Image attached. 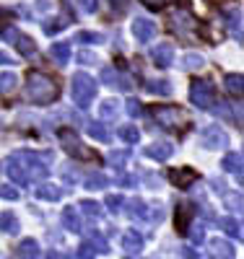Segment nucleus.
<instances>
[{
  "label": "nucleus",
  "instance_id": "obj_1",
  "mask_svg": "<svg viewBox=\"0 0 244 259\" xmlns=\"http://www.w3.org/2000/svg\"><path fill=\"white\" fill-rule=\"evenodd\" d=\"M24 94L31 104L37 106H50L60 99V85L52 75L47 73H39V70H31L26 75V85H24Z\"/></svg>",
  "mask_w": 244,
  "mask_h": 259
},
{
  "label": "nucleus",
  "instance_id": "obj_2",
  "mask_svg": "<svg viewBox=\"0 0 244 259\" xmlns=\"http://www.w3.org/2000/svg\"><path fill=\"white\" fill-rule=\"evenodd\" d=\"M96 91H99L96 78H91V75L83 73V70L73 75V80H71V96H73L78 109H86V106L96 99Z\"/></svg>",
  "mask_w": 244,
  "mask_h": 259
},
{
  "label": "nucleus",
  "instance_id": "obj_3",
  "mask_svg": "<svg viewBox=\"0 0 244 259\" xmlns=\"http://www.w3.org/2000/svg\"><path fill=\"white\" fill-rule=\"evenodd\" d=\"M190 101H192V106H197V109L211 112L213 106H216V94H213V85H211L208 80L195 78V80L190 83Z\"/></svg>",
  "mask_w": 244,
  "mask_h": 259
},
{
  "label": "nucleus",
  "instance_id": "obj_4",
  "mask_svg": "<svg viewBox=\"0 0 244 259\" xmlns=\"http://www.w3.org/2000/svg\"><path fill=\"white\" fill-rule=\"evenodd\" d=\"M153 119H156L159 124H164V127H169V130H180V127L187 124L185 109H182V106H174V104H169V106H153Z\"/></svg>",
  "mask_w": 244,
  "mask_h": 259
},
{
  "label": "nucleus",
  "instance_id": "obj_5",
  "mask_svg": "<svg viewBox=\"0 0 244 259\" xmlns=\"http://www.w3.org/2000/svg\"><path fill=\"white\" fill-rule=\"evenodd\" d=\"M200 143L205 150H226L229 148V135L221 124H208L200 135Z\"/></svg>",
  "mask_w": 244,
  "mask_h": 259
},
{
  "label": "nucleus",
  "instance_id": "obj_6",
  "mask_svg": "<svg viewBox=\"0 0 244 259\" xmlns=\"http://www.w3.org/2000/svg\"><path fill=\"white\" fill-rule=\"evenodd\" d=\"M99 80H101V85H109V89H117V91H130V89H132L130 78L122 75L117 68H112V65H104Z\"/></svg>",
  "mask_w": 244,
  "mask_h": 259
},
{
  "label": "nucleus",
  "instance_id": "obj_7",
  "mask_svg": "<svg viewBox=\"0 0 244 259\" xmlns=\"http://www.w3.org/2000/svg\"><path fill=\"white\" fill-rule=\"evenodd\" d=\"M169 182L177 187V189H190L197 179H200V174L192 168V166H180V168H169Z\"/></svg>",
  "mask_w": 244,
  "mask_h": 259
},
{
  "label": "nucleus",
  "instance_id": "obj_8",
  "mask_svg": "<svg viewBox=\"0 0 244 259\" xmlns=\"http://www.w3.org/2000/svg\"><path fill=\"white\" fill-rule=\"evenodd\" d=\"M3 171L11 177L13 184H18V187H26V184H29L26 171H24V166H21V161H18L16 156H8V158L3 161Z\"/></svg>",
  "mask_w": 244,
  "mask_h": 259
},
{
  "label": "nucleus",
  "instance_id": "obj_9",
  "mask_svg": "<svg viewBox=\"0 0 244 259\" xmlns=\"http://www.w3.org/2000/svg\"><path fill=\"white\" fill-rule=\"evenodd\" d=\"M143 156H146V158H153V161H159V163H164V161H169V158L174 156V148H171V143L159 140V143L146 145V148H143Z\"/></svg>",
  "mask_w": 244,
  "mask_h": 259
},
{
  "label": "nucleus",
  "instance_id": "obj_10",
  "mask_svg": "<svg viewBox=\"0 0 244 259\" xmlns=\"http://www.w3.org/2000/svg\"><path fill=\"white\" fill-rule=\"evenodd\" d=\"M132 36L146 45V41H151L153 36H156V24H153L151 18H143V16L135 18V21H132Z\"/></svg>",
  "mask_w": 244,
  "mask_h": 259
},
{
  "label": "nucleus",
  "instance_id": "obj_11",
  "mask_svg": "<svg viewBox=\"0 0 244 259\" xmlns=\"http://www.w3.org/2000/svg\"><path fill=\"white\" fill-rule=\"evenodd\" d=\"M211 112H213L216 117H221V119H226V122H234L236 127L241 124V104H229V101H224V104L213 106Z\"/></svg>",
  "mask_w": 244,
  "mask_h": 259
},
{
  "label": "nucleus",
  "instance_id": "obj_12",
  "mask_svg": "<svg viewBox=\"0 0 244 259\" xmlns=\"http://www.w3.org/2000/svg\"><path fill=\"white\" fill-rule=\"evenodd\" d=\"M151 60H153V65H156V68H169V65L174 62V45H156L151 50Z\"/></svg>",
  "mask_w": 244,
  "mask_h": 259
},
{
  "label": "nucleus",
  "instance_id": "obj_13",
  "mask_svg": "<svg viewBox=\"0 0 244 259\" xmlns=\"http://www.w3.org/2000/svg\"><path fill=\"white\" fill-rule=\"evenodd\" d=\"M221 168L226 171V174H234V179L241 184V153H236V150H229V153L224 156V161H221Z\"/></svg>",
  "mask_w": 244,
  "mask_h": 259
},
{
  "label": "nucleus",
  "instance_id": "obj_14",
  "mask_svg": "<svg viewBox=\"0 0 244 259\" xmlns=\"http://www.w3.org/2000/svg\"><path fill=\"white\" fill-rule=\"evenodd\" d=\"M11 41H13V47L18 50V55H24V57H34V55H37V45H34V39H31L29 34L16 31V36H13Z\"/></svg>",
  "mask_w": 244,
  "mask_h": 259
},
{
  "label": "nucleus",
  "instance_id": "obj_15",
  "mask_svg": "<svg viewBox=\"0 0 244 259\" xmlns=\"http://www.w3.org/2000/svg\"><path fill=\"white\" fill-rule=\"evenodd\" d=\"M171 24H174V29L180 31L182 36H185V34L190 36V31L197 26V24H195V18H192L190 13H185V11H177V13L171 16Z\"/></svg>",
  "mask_w": 244,
  "mask_h": 259
},
{
  "label": "nucleus",
  "instance_id": "obj_16",
  "mask_svg": "<svg viewBox=\"0 0 244 259\" xmlns=\"http://www.w3.org/2000/svg\"><path fill=\"white\" fill-rule=\"evenodd\" d=\"M50 57L60 65H68L71 62V41H55V45L50 47Z\"/></svg>",
  "mask_w": 244,
  "mask_h": 259
},
{
  "label": "nucleus",
  "instance_id": "obj_17",
  "mask_svg": "<svg viewBox=\"0 0 244 259\" xmlns=\"http://www.w3.org/2000/svg\"><path fill=\"white\" fill-rule=\"evenodd\" d=\"M120 101H115V99H104L101 104H99V117H101V122H109V119H117V114H120Z\"/></svg>",
  "mask_w": 244,
  "mask_h": 259
},
{
  "label": "nucleus",
  "instance_id": "obj_18",
  "mask_svg": "<svg viewBox=\"0 0 244 259\" xmlns=\"http://www.w3.org/2000/svg\"><path fill=\"white\" fill-rule=\"evenodd\" d=\"M37 197L39 200H47V202H57L60 197H62V189L57 187V184H37Z\"/></svg>",
  "mask_w": 244,
  "mask_h": 259
},
{
  "label": "nucleus",
  "instance_id": "obj_19",
  "mask_svg": "<svg viewBox=\"0 0 244 259\" xmlns=\"http://www.w3.org/2000/svg\"><path fill=\"white\" fill-rule=\"evenodd\" d=\"M226 29L231 31V36L236 41H241V11H239V6H231V16L226 18Z\"/></svg>",
  "mask_w": 244,
  "mask_h": 259
},
{
  "label": "nucleus",
  "instance_id": "obj_20",
  "mask_svg": "<svg viewBox=\"0 0 244 259\" xmlns=\"http://www.w3.org/2000/svg\"><path fill=\"white\" fill-rule=\"evenodd\" d=\"M224 85H226V91H229L231 96H241V94H244V75L229 73V75L224 78Z\"/></svg>",
  "mask_w": 244,
  "mask_h": 259
},
{
  "label": "nucleus",
  "instance_id": "obj_21",
  "mask_svg": "<svg viewBox=\"0 0 244 259\" xmlns=\"http://www.w3.org/2000/svg\"><path fill=\"white\" fill-rule=\"evenodd\" d=\"M148 85L146 89L151 91V94H156V96H171V83L169 80H164V78H151V80H146Z\"/></svg>",
  "mask_w": 244,
  "mask_h": 259
},
{
  "label": "nucleus",
  "instance_id": "obj_22",
  "mask_svg": "<svg viewBox=\"0 0 244 259\" xmlns=\"http://www.w3.org/2000/svg\"><path fill=\"white\" fill-rule=\"evenodd\" d=\"M83 187L86 189H107L109 187V177L101 174V171H94V174H88L83 179Z\"/></svg>",
  "mask_w": 244,
  "mask_h": 259
},
{
  "label": "nucleus",
  "instance_id": "obj_23",
  "mask_svg": "<svg viewBox=\"0 0 244 259\" xmlns=\"http://www.w3.org/2000/svg\"><path fill=\"white\" fill-rule=\"evenodd\" d=\"M203 65H205V60L200 57V55H195V52H187V55H182V60H180V68L182 70H200L203 68Z\"/></svg>",
  "mask_w": 244,
  "mask_h": 259
},
{
  "label": "nucleus",
  "instance_id": "obj_24",
  "mask_svg": "<svg viewBox=\"0 0 244 259\" xmlns=\"http://www.w3.org/2000/svg\"><path fill=\"white\" fill-rule=\"evenodd\" d=\"M62 223L68 231H81V218H78V210L76 207H62Z\"/></svg>",
  "mask_w": 244,
  "mask_h": 259
},
{
  "label": "nucleus",
  "instance_id": "obj_25",
  "mask_svg": "<svg viewBox=\"0 0 244 259\" xmlns=\"http://www.w3.org/2000/svg\"><path fill=\"white\" fill-rule=\"evenodd\" d=\"M117 135H120V140H122V143L135 145V143L141 140V130H138L135 124H122V127L117 130Z\"/></svg>",
  "mask_w": 244,
  "mask_h": 259
},
{
  "label": "nucleus",
  "instance_id": "obj_26",
  "mask_svg": "<svg viewBox=\"0 0 244 259\" xmlns=\"http://www.w3.org/2000/svg\"><path fill=\"white\" fill-rule=\"evenodd\" d=\"M127 161H130V150H127V148H122V150H109V156H107V163L115 166V168H122Z\"/></svg>",
  "mask_w": 244,
  "mask_h": 259
},
{
  "label": "nucleus",
  "instance_id": "obj_27",
  "mask_svg": "<svg viewBox=\"0 0 244 259\" xmlns=\"http://www.w3.org/2000/svg\"><path fill=\"white\" fill-rule=\"evenodd\" d=\"M86 133L99 143H109V133L107 127H101V122H86Z\"/></svg>",
  "mask_w": 244,
  "mask_h": 259
},
{
  "label": "nucleus",
  "instance_id": "obj_28",
  "mask_svg": "<svg viewBox=\"0 0 244 259\" xmlns=\"http://www.w3.org/2000/svg\"><path fill=\"white\" fill-rule=\"evenodd\" d=\"M65 26H68V21H65L62 16H60V18H47V21H44V26H42V31L47 34V36H55V34L62 31Z\"/></svg>",
  "mask_w": 244,
  "mask_h": 259
},
{
  "label": "nucleus",
  "instance_id": "obj_29",
  "mask_svg": "<svg viewBox=\"0 0 244 259\" xmlns=\"http://www.w3.org/2000/svg\"><path fill=\"white\" fill-rule=\"evenodd\" d=\"M18 85V75L16 73H0V94H11Z\"/></svg>",
  "mask_w": 244,
  "mask_h": 259
},
{
  "label": "nucleus",
  "instance_id": "obj_30",
  "mask_svg": "<svg viewBox=\"0 0 244 259\" xmlns=\"http://www.w3.org/2000/svg\"><path fill=\"white\" fill-rule=\"evenodd\" d=\"M0 228H3L6 233H16V231H18L16 215H13V212H3V215H0Z\"/></svg>",
  "mask_w": 244,
  "mask_h": 259
},
{
  "label": "nucleus",
  "instance_id": "obj_31",
  "mask_svg": "<svg viewBox=\"0 0 244 259\" xmlns=\"http://www.w3.org/2000/svg\"><path fill=\"white\" fill-rule=\"evenodd\" d=\"M101 34H96V31H78L76 34V41H81V45H101Z\"/></svg>",
  "mask_w": 244,
  "mask_h": 259
},
{
  "label": "nucleus",
  "instance_id": "obj_32",
  "mask_svg": "<svg viewBox=\"0 0 244 259\" xmlns=\"http://www.w3.org/2000/svg\"><path fill=\"white\" fill-rule=\"evenodd\" d=\"M187 221H190V212H187V207H177V218H174V226H177V231L180 233H185V228H187Z\"/></svg>",
  "mask_w": 244,
  "mask_h": 259
},
{
  "label": "nucleus",
  "instance_id": "obj_33",
  "mask_svg": "<svg viewBox=\"0 0 244 259\" xmlns=\"http://www.w3.org/2000/svg\"><path fill=\"white\" fill-rule=\"evenodd\" d=\"M146 202L141 200V197H135V200H130V215L132 218H146Z\"/></svg>",
  "mask_w": 244,
  "mask_h": 259
},
{
  "label": "nucleus",
  "instance_id": "obj_34",
  "mask_svg": "<svg viewBox=\"0 0 244 259\" xmlns=\"http://www.w3.org/2000/svg\"><path fill=\"white\" fill-rule=\"evenodd\" d=\"M122 241H125V246H127V249H138V246L143 244V239H141V236H138L135 231H127V233L122 236Z\"/></svg>",
  "mask_w": 244,
  "mask_h": 259
},
{
  "label": "nucleus",
  "instance_id": "obj_35",
  "mask_svg": "<svg viewBox=\"0 0 244 259\" xmlns=\"http://www.w3.org/2000/svg\"><path fill=\"white\" fill-rule=\"evenodd\" d=\"M224 202H226L231 210H241V194H239V192H226V194H224Z\"/></svg>",
  "mask_w": 244,
  "mask_h": 259
},
{
  "label": "nucleus",
  "instance_id": "obj_36",
  "mask_svg": "<svg viewBox=\"0 0 244 259\" xmlns=\"http://www.w3.org/2000/svg\"><path fill=\"white\" fill-rule=\"evenodd\" d=\"M125 112H127L130 117H141V114H143L141 101H138V99H127V101H125Z\"/></svg>",
  "mask_w": 244,
  "mask_h": 259
},
{
  "label": "nucleus",
  "instance_id": "obj_37",
  "mask_svg": "<svg viewBox=\"0 0 244 259\" xmlns=\"http://www.w3.org/2000/svg\"><path fill=\"white\" fill-rule=\"evenodd\" d=\"M0 197H3V200H18L21 192L16 187H11V184H0Z\"/></svg>",
  "mask_w": 244,
  "mask_h": 259
},
{
  "label": "nucleus",
  "instance_id": "obj_38",
  "mask_svg": "<svg viewBox=\"0 0 244 259\" xmlns=\"http://www.w3.org/2000/svg\"><path fill=\"white\" fill-rule=\"evenodd\" d=\"M78 62H81V65H99V57H96L91 50H81V52H78Z\"/></svg>",
  "mask_w": 244,
  "mask_h": 259
},
{
  "label": "nucleus",
  "instance_id": "obj_39",
  "mask_svg": "<svg viewBox=\"0 0 244 259\" xmlns=\"http://www.w3.org/2000/svg\"><path fill=\"white\" fill-rule=\"evenodd\" d=\"M122 205H125V200L120 197V194H109V197H107V207L112 210V212H120Z\"/></svg>",
  "mask_w": 244,
  "mask_h": 259
},
{
  "label": "nucleus",
  "instance_id": "obj_40",
  "mask_svg": "<svg viewBox=\"0 0 244 259\" xmlns=\"http://www.w3.org/2000/svg\"><path fill=\"white\" fill-rule=\"evenodd\" d=\"M81 210H83V212H88V215H99L101 205H99V202H94V200H83V202H81Z\"/></svg>",
  "mask_w": 244,
  "mask_h": 259
},
{
  "label": "nucleus",
  "instance_id": "obj_41",
  "mask_svg": "<svg viewBox=\"0 0 244 259\" xmlns=\"http://www.w3.org/2000/svg\"><path fill=\"white\" fill-rule=\"evenodd\" d=\"M224 228H226V233H231V236H241V228H239V223L234 221V218H224Z\"/></svg>",
  "mask_w": 244,
  "mask_h": 259
},
{
  "label": "nucleus",
  "instance_id": "obj_42",
  "mask_svg": "<svg viewBox=\"0 0 244 259\" xmlns=\"http://www.w3.org/2000/svg\"><path fill=\"white\" fill-rule=\"evenodd\" d=\"M81 11L83 13H96V8H99V0H81Z\"/></svg>",
  "mask_w": 244,
  "mask_h": 259
},
{
  "label": "nucleus",
  "instance_id": "obj_43",
  "mask_svg": "<svg viewBox=\"0 0 244 259\" xmlns=\"http://www.w3.org/2000/svg\"><path fill=\"white\" fill-rule=\"evenodd\" d=\"M117 184H120V187H135V177H130V174H120V177H117Z\"/></svg>",
  "mask_w": 244,
  "mask_h": 259
},
{
  "label": "nucleus",
  "instance_id": "obj_44",
  "mask_svg": "<svg viewBox=\"0 0 244 259\" xmlns=\"http://www.w3.org/2000/svg\"><path fill=\"white\" fill-rule=\"evenodd\" d=\"M143 3H146L151 11H161V8H164V0H143Z\"/></svg>",
  "mask_w": 244,
  "mask_h": 259
},
{
  "label": "nucleus",
  "instance_id": "obj_45",
  "mask_svg": "<svg viewBox=\"0 0 244 259\" xmlns=\"http://www.w3.org/2000/svg\"><path fill=\"white\" fill-rule=\"evenodd\" d=\"M112 3V8H117V11H125L127 8V0H109Z\"/></svg>",
  "mask_w": 244,
  "mask_h": 259
},
{
  "label": "nucleus",
  "instance_id": "obj_46",
  "mask_svg": "<svg viewBox=\"0 0 244 259\" xmlns=\"http://www.w3.org/2000/svg\"><path fill=\"white\" fill-rule=\"evenodd\" d=\"M0 65H13V57H11V55H6L3 50H0Z\"/></svg>",
  "mask_w": 244,
  "mask_h": 259
},
{
  "label": "nucleus",
  "instance_id": "obj_47",
  "mask_svg": "<svg viewBox=\"0 0 244 259\" xmlns=\"http://www.w3.org/2000/svg\"><path fill=\"white\" fill-rule=\"evenodd\" d=\"M34 249H37V244H34V241H24V251H26L29 256H34Z\"/></svg>",
  "mask_w": 244,
  "mask_h": 259
},
{
  "label": "nucleus",
  "instance_id": "obj_48",
  "mask_svg": "<svg viewBox=\"0 0 244 259\" xmlns=\"http://www.w3.org/2000/svg\"><path fill=\"white\" fill-rule=\"evenodd\" d=\"M192 239H195V241H200V239H203V233H200V228H197V226L192 228Z\"/></svg>",
  "mask_w": 244,
  "mask_h": 259
},
{
  "label": "nucleus",
  "instance_id": "obj_49",
  "mask_svg": "<svg viewBox=\"0 0 244 259\" xmlns=\"http://www.w3.org/2000/svg\"><path fill=\"white\" fill-rule=\"evenodd\" d=\"M37 8H39V11H47V8H50V3H47V0H39Z\"/></svg>",
  "mask_w": 244,
  "mask_h": 259
},
{
  "label": "nucleus",
  "instance_id": "obj_50",
  "mask_svg": "<svg viewBox=\"0 0 244 259\" xmlns=\"http://www.w3.org/2000/svg\"><path fill=\"white\" fill-rule=\"evenodd\" d=\"M13 11H6V8H0V18H11Z\"/></svg>",
  "mask_w": 244,
  "mask_h": 259
},
{
  "label": "nucleus",
  "instance_id": "obj_51",
  "mask_svg": "<svg viewBox=\"0 0 244 259\" xmlns=\"http://www.w3.org/2000/svg\"><path fill=\"white\" fill-rule=\"evenodd\" d=\"M185 251H187V259H197V256H195V254H192L190 249H185Z\"/></svg>",
  "mask_w": 244,
  "mask_h": 259
}]
</instances>
